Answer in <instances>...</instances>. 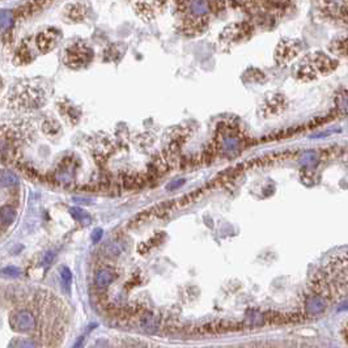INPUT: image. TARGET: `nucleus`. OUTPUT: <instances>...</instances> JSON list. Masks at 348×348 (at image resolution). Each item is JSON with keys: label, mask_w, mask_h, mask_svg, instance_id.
Listing matches in <instances>:
<instances>
[{"label": "nucleus", "mask_w": 348, "mask_h": 348, "mask_svg": "<svg viewBox=\"0 0 348 348\" xmlns=\"http://www.w3.org/2000/svg\"><path fill=\"white\" fill-rule=\"evenodd\" d=\"M106 254L110 256H117L121 254L122 249L119 248V245H117V243H109L108 246H106Z\"/></svg>", "instance_id": "14"}, {"label": "nucleus", "mask_w": 348, "mask_h": 348, "mask_svg": "<svg viewBox=\"0 0 348 348\" xmlns=\"http://www.w3.org/2000/svg\"><path fill=\"white\" fill-rule=\"evenodd\" d=\"M53 259H54V253H47L46 256H45V263L46 264H50Z\"/></svg>", "instance_id": "16"}, {"label": "nucleus", "mask_w": 348, "mask_h": 348, "mask_svg": "<svg viewBox=\"0 0 348 348\" xmlns=\"http://www.w3.org/2000/svg\"><path fill=\"white\" fill-rule=\"evenodd\" d=\"M136 11H138V15L142 18H144L146 21H149L153 18V11L148 4L146 3H138L136 4Z\"/></svg>", "instance_id": "6"}, {"label": "nucleus", "mask_w": 348, "mask_h": 348, "mask_svg": "<svg viewBox=\"0 0 348 348\" xmlns=\"http://www.w3.org/2000/svg\"><path fill=\"white\" fill-rule=\"evenodd\" d=\"M43 131L47 135H55L60 131V126H59L58 122L54 121V119H47V121L43 122Z\"/></svg>", "instance_id": "8"}, {"label": "nucleus", "mask_w": 348, "mask_h": 348, "mask_svg": "<svg viewBox=\"0 0 348 348\" xmlns=\"http://www.w3.org/2000/svg\"><path fill=\"white\" fill-rule=\"evenodd\" d=\"M115 279V274L111 271L110 269H104L98 271L94 279V284L98 290H105L108 288Z\"/></svg>", "instance_id": "4"}, {"label": "nucleus", "mask_w": 348, "mask_h": 348, "mask_svg": "<svg viewBox=\"0 0 348 348\" xmlns=\"http://www.w3.org/2000/svg\"><path fill=\"white\" fill-rule=\"evenodd\" d=\"M9 326L15 331H30L36 329V318L28 311H17L9 317Z\"/></svg>", "instance_id": "2"}, {"label": "nucleus", "mask_w": 348, "mask_h": 348, "mask_svg": "<svg viewBox=\"0 0 348 348\" xmlns=\"http://www.w3.org/2000/svg\"><path fill=\"white\" fill-rule=\"evenodd\" d=\"M15 211L12 210V208H9V207H3L1 210H0V222L3 224V225H9L11 222H13V220H15Z\"/></svg>", "instance_id": "7"}, {"label": "nucleus", "mask_w": 348, "mask_h": 348, "mask_svg": "<svg viewBox=\"0 0 348 348\" xmlns=\"http://www.w3.org/2000/svg\"><path fill=\"white\" fill-rule=\"evenodd\" d=\"M70 212H71L72 218L75 219L76 221L83 222V224H85V225H88V224L92 222V218L89 216L88 212L84 210H81V208H79V207H73V208L70 210Z\"/></svg>", "instance_id": "5"}, {"label": "nucleus", "mask_w": 348, "mask_h": 348, "mask_svg": "<svg viewBox=\"0 0 348 348\" xmlns=\"http://www.w3.org/2000/svg\"><path fill=\"white\" fill-rule=\"evenodd\" d=\"M1 274L7 275V276H18V275H21V270L17 269L16 266H7L5 269L1 270Z\"/></svg>", "instance_id": "13"}, {"label": "nucleus", "mask_w": 348, "mask_h": 348, "mask_svg": "<svg viewBox=\"0 0 348 348\" xmlns=\"http://www.w3.org/2000/svg\"><path fill=\"white\" fill-rule=\"evenodd\" d=\"M101 237H102V229H100V228H97L96 231L93 232V236H92L93 242H98Z\"/></svg>", "instance_id": "15"}, {"label": "nucleus", "mask_w": 348, "mask_h": 348, "mask_svg": "<svg viewBox=\"0 0 348 348\" xmlns=\"http://www.w3.org/2000/svg\"><path fill=\"white\" fill-rule=\"evenodd\" d=\"M93 51L92 49L84 43H75L71 45L66 50V55H64V63L67 64L68 67L71 68H80L84 67L92 60Z\"/></svg>", "instance_id": "1"}, {"label": "nucleus", "mask_w": 348, "mask_h": 348, "mask_svg": "<svg viewBox=\"0 0 348 348\" xmlns=\"http://www.w3.org/2000/svg\"><path fill=\"white\" fill-rule=\"evenodd\" d=\"M16 59L17 62L20 64H26L29 63L32 60V54H30V50L26 46H22L20 50L17 51L16 54Z\"/></svg>", "instance_id": "9"}, {"label": "nucleus", "mask_w": 348, "mask_h": 348, "mask_svg": "<svg viewBox=\"0 0 348 348\" xmlns=\"http://www.w3.org/2000/svg\"><path fill=\"white\" fill-rule=\"evenodd\" d=\"M17 183V178L9 172H0V186H12Z\"/></svg>", "instance_id": "10"}, {"label": "nucleus", "mask_w": 348, "mask_h": 348, "mask_svg": "<svg viewBox=\"0 0 348 348\" xmlns=\"http://www.w3.org/2000/svg\"><path fill=\"white\" fill-rule=\"evenodd\" d=\"M60 276H62V281L66 285V288H68L72 283V273L70 271L68 267H62L60 269Z\"/></svg>", "instance_id": "12"}, {"label": "nucleus", "mask_w": 348, "mask_h": 348, "mask_svg": "<svg viewBox=\"0 0 348 348\" xmlns=\"http://www.w3.org/2000/svg\"><path fill=\"white\" fill-rule=\"evenodd\" d=\"M13 15L9 11H1L0 12V28H8L12 24Z\"/></svg>", "instance_id": "11"}, {"label": "nucleus", "mask_w": 348, "mask_h": 348, "mask_svg": "<svg viewBox=\"0 0 348 348\" xmlns=\"http://www.w3.org/2000/svg\"><path fill=\"white\" fill-rule=\"evenodd\" d=\"M59 38H60V32L53 28V29H47L38 34L36 43H37L38 49L42 53H47V51H50L51 49H54L56 46Z\"/></svg>", "instance_id": "3"}]
</instances>
